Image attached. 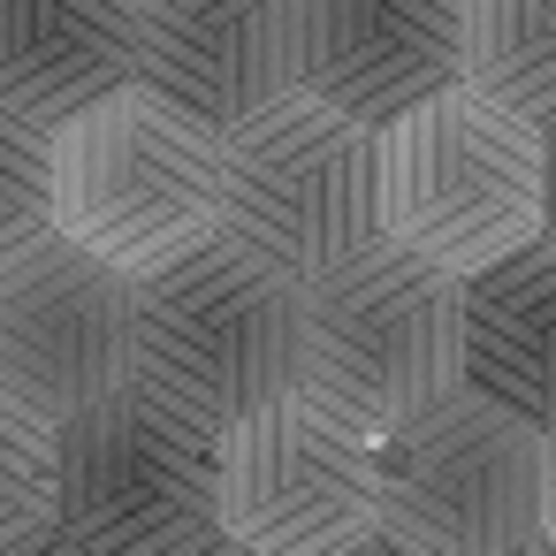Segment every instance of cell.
Masks as SVG:
<instances>
[{"label":"cell","mask_w":556,"mask_h":556,"mask_svg":"<svg viewBox=\"0 0 556 556\" xmlns=\"http://www.w3.org/2000/svg\"><path fill=\"white\" fill-rule=\"evenodd\" d=\"M457 389V275L396 237L298 282V374L290 396L336 427L381 442L419 404Z\"/></svg>","instance_id":"obj_1"},{"label":"cell","mask_w":556,"mask_h":556,"mask_svg":"<svg viewBox=\"0 0 556 556\" xmlns=\"http://www.w3.org/2000/svg\"><path fill=\"white\" fill-rule=\"evenodd\" d=\"M222 427L123 374L54 419V533L47 548L92 556H199L222 541L214 518Z\"/></svg>","instance_id":"obj_2"},{"label":"cell","mask_w":556,"mask_h":556,"mask_svg":"<svg viewBox=\"0 0 556 556\" xmlns=\"http://www.w3.org/2000/svg\"><path fill=\"white\" fill-rule=\"evenodd\" d=\"M381 237L472 275L541 237V123L472 92L465 77L374 130Z\"/></svg>","instance_id":"obj_3"},{"label":"cell","mask_w":556,"mask_h":556,"mask_svg":"<svg viewBox=\"0 0 556 556\" xmlns=\"http://www.w3.org/2000/svg\"><path fill=\"white\" fill-rule=\"evenodd\" d=\"M47 168H54V229L123 267L130 282L214 237L222 214L214 130H199L146 85H123L54 123Z\"/></svg>","instance_id":"obj_4"},{"label":"cell","mask_w":556,"mask_h":556,"mask_svg":"<svg viewBox=\"0 0 556 556\" xmlns=\"http://www.w3.org/2000/svg\"><path fill=\"white\" fill-rule=\"evenodd\" d=\"M130 374L153 381L161 396H176L184 412H199L206 427H229V419L290 396L298 282L214 229L184 260L138 275Z\"/></svg>","instance_id":"obj_5"},{"label":"cell","mask_w":556,"mask_h":556,"mask_svg":"<svg viewBox=\"0 0 556 556\" xmlns=\"http://www.w3.org/2000/svg\"><path fill=\"white\" fill-rule=\"evenodd\" d=\"M222 153V214L214 229L290 282H313L320 267L351 260L381 237V168L374 130L313 92H282L237 130L214 138Z\"/></svg>","instance_id":"obj_6"},{"label":"cell","mask_w":556,"mask_h":556,"mask_svg":"<svg viewBox=\"0 0 556 556\" xmlns=\"http://www.w3.org/2000/svg\"><path fill=\"white\" fill-rule=\"evenodd\" d=\"M541 427L480 389H442L374 442V541L419 556H503L541 541Z\"/></svg>","instance_id":"obj_7"},{"label":"cell","mask_w":556,"mask_h":556,"mask_svg":"<svg viewBox=\"0 0 556 556\" xmlns=\"http://www.w3.org/2000/svg\"><path fill=\"white\" fill-rule=\"evenodd\" d=\"M214 518L222 541L260 556L358 548L374 541V442L305 396H275L222 427Z\"/></svg>","instance_id":"obj_8"},{"label":"cell","mask_w":556,"mask_h":556,"mask_svg":"<svg viewBox=\"0 0 556 556\" xmlns=\"http://www.w3.org/2000/svg\"><path fill=\"white\" fill-rule=\"evenodd\" d=\"M130 305L138 282L62 229L0 252V396L70 419L85 396L130 374Z\"/></svg>","instance_id":"obj_9"},{"label":"cell","mask_w":556,"mask_h":556,"mask_svg":"<svg viewBox=\"0 0 556 556\" xmlns=\"http://www.w3.org/2000/svg\"><path fill=\"white\" fill-rule=\"evenodd\" d=\"M138 85L199 130H237L298 85V0H138Z\"/></svg>","instance_id":"obj_10"},{"label":"cell","mask_w":556,"mask_h":556,"mask_svg":"<svg viewBox=\"0 0 556 556\" xmlns=\"http://www.w3.org/2000/svg\"><path fill=\"white\" fill-rule=\"evenodd\" d=\"M465 0H298V92L381 130L457 85Z\"/></svg>","instance_id":"obj_11"},{"label":"cell","mask_w":556,"mask_h":556,"mask_svg":"<svg viewBox=\"0 0 556 556\" xmlns=\"http://www.w3.org/2000/svg\"><path fill=\"white\" fill-rule=\"evenodd\" d=\"M457 381L526 427H556V244L457 275Z\"/></svg>","instance_id":"obj_12"},{"label":"cell","mask_w":556,"mask_h":556,"mask_svg":"<svg viewBox=\"0 0 556 556\" xmlns=\"http://www.w3.org/2000/svg\"><path fill=\"white\" fill-rule=\"evenodd\" d=\"M138 85V0H0V108L54 130Z\"/></svg>","instance_id":"obj_13"},{"label":"cell","mask_w":556,"mask_h":556,"mask_svg":"<svg viewBox=\"0 0 556 556\" xmlns=\"http://www.w3.org/2000/svg\"><path fill=\"white\" fill-rule=\"evenodd\" d=\"M457 77L510 115H556V0H465Z\"/></svg>","instance_id":"obj_14"},{"label":"cell","mask_w":556,"mask_h":556,"mask_svg":"<svg viewBox=\"0 0 556 556\" xmlns=\"http://www.w3.org/2000/svg\"><path fill=\"white\" fill-rule=\"evenodd\" d=\"M54 533V419L0 396V556Z\"/></svg>","instance_id":"obj_15"},{"label":"cell","mask_w":556,"mask_h":556,"mask_svg":"<svg viewBox=\"0 0 556 556\" xmlns=\"http://www.w3.org/2000/svg\"><path fill=\"white\" fill-rule=\"evenodd\" d=\"M47 138L39 123L0 108V252H16L31 237L54 229V168H47Z\"/></svg>","instance_id":"obj_16"},{"label":"cell","mask_w":556,"mask_h":556,"mask_svg":"<svg viewBox=\"0 0 556 556\" xmlns=\"http://www.w3.org/2000/svg\"><path fill=\"white\" fill-rule=\"evenodd\" d=\"M541 244H556V115H541Z\"/></svg>","instance_id":"obj_17"},{"label":"cell","mask_w":556,"mask_h":556,"mask_svg":"<svg viewBox=\"0 0 556 556\" xmlns=\"http://www.w3.org/2000/svg\"><path fill=\"white\" fill-rule=\"evenodd\" d=\"M541 541H556V427H541Z\"/></svg>","instance_id":"obj_18"}]
</instances>
